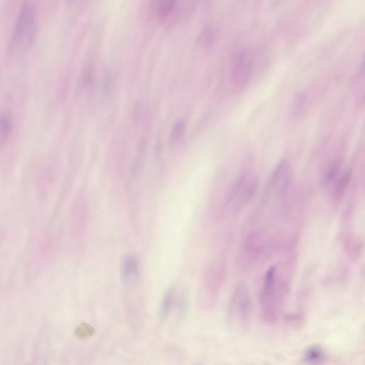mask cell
<instances>
[{
    "instance_id": "obj_1",
    "label": "cell",
    "mask_w": 365,
    "mask_h": 365,
    "mask_svg": "<svg viewBox=\"0 0 365 365\" xmlns=\"http://www.w3.org/2000/svg\"><path fill=\"white\" fill-rule=\"evenodd\" d=\"M288 282L277 265L266 271L259 292V305L263 319L274 322L279 314L287 292Z\"/></svg>"
},
{
    "instance_id": "obj_2",
    "label": "cell",
    "mask_w": 365,
    "mask_h": 365,
    "mask_svg": "<svg viewBox=\"0 0 365 365\" xmlns=\"http://www.w3.org/2000/svg\"><path fill=\"white\" fill-rule=\"evenodd\" d=\"M252 311L253 303L250 289L245 282H238L232 292L227 305V324L235 331L246 330L250 324Z\"/></svg>"
},
{
    "instance_id": "obj_3",
    "label": "cell",
    "mask_w": 365,
    "mask_h": 365,
    "mask_svg": "<svg viewBox=\"0 0 365 365\" xmlns=\"http://www.w3.org/2000/svg\"><path fill=\"white\" fill-rule=\"evenodd\" d=\"M259 187L257 176L251 172L242 175L227 197L225 210L233 215L240 212L253 199Z\"/></svg>"
},
{
    "instance_id": "obj_4",
    "label": "cell",
    "mask_w": 365,
    "mask_h": 365,
    "mask_svg": "<svg viewBox=\"0 0 365 365\" xmlns=\"http://www.w3.org/2000/svg\"><path fill=\"white\" fill-rule=\"evenodd\" d=\"M36 17L34 4L31 1H25L19 9L15 22L11 38L12 46H29L35 34Z\"/></svg>"
},
{
    "instance_id": "obj_5",
    "label": "cell",
    "mask_w": 365,
    "mask_h": 365,
    "mask_svg": "<svg viewBox=\"0 0 365 365\" xmlns=\"http://www.w3.org/2000/svg\"><path fill=\"white\" fill-rule=\"evenodd\" d=\"M265 237L259 231H252L242 240L237 255L236 264L240 270L250 269L263 253Z\"/></svg>"
},
{
    "instance_id": "obj_6",
    "label": "cell",
    "mask_w": 365,
    "mask_h": 365,
    "mask_svg": "<svg viewBox=\"0 0 365 365\" xmlns=\"http://www.w3.org/2000/svg\"><path fill=\"white\" fill-rule=\"evenodd\" d=\"M258 51L250 47L242 51L233 60L231 66V82L237 90L244 88L254 71Z\"/></svg>"
},
{
    "instance_id": "obj_7",
    "label": "cell",
    "mask_w": 365,
    "mask_h": 365,
    "mask_svg": "<svg viewBox=\"0 0 365 365\" xmlns=\"http://www.w3.org/2000/svg\"><path fill=\"white\" fill-rule=\"evenodd\" d=\"M291 181V169L286 160H281L275 167L269 182V191L277 195L285 192Z\"/></svg>"
},
{
    "instance_id": "obj_8",
    "label": "cell",
    "mask_w": 365,
    "mask_h": 365,
    "mask_svg": "<svg viewBox=\"0 0 365 365\" xmlns=\"http://www.w3.org/2000/svg\"><path fill=\"white\" fill-rule=\"evenodd\" d=\"M351 178V170L346 168L341 172L331 185V197L334 201H339L345 195Z\"/></svg>"
},
{
    "instance_id": "obj_9",
    "label": "cell",
    "mask_w": 365,
    "mask_h": 365,
    "mask_svg": "<svg viewBox=\"0 0 365 365\" xmlns=\"http://www.w3.org/2000/svg\"><path fill=\"white\" fill-rule=\"evenodd\" d=\"M178 0H152L151 8L160 20H165L173 13Z\"/></svg>"
},
{
    "instance_id": "obj_10",
    "label": "cell",
    "mask_w": 365,
    "mask_h": 365,
    "mask_svg": "<svg viewBox=\"0 0 365 365\" xmlns=\"http://www.w3.org/2000/svg\"><path fill=\"white\" fill-rule=\"evenodd\" d=\"M327 357L325 349L319 344L309 346L303 354V360L308 364H321Z\"/></svg>"
},
{
    "instance_id": "obj_11",
    "label": "cell",
    "mask_w": 365,
    "mask_h": 365,
    "mask_svg": "<svg viewBox=\"0 0 365 365\" xmlns=\"http://www.w3.org/2000/svg\"><path fill=\"white\" fill-rule=\"evenodd\" d=\"M12 128V114L6 110L0 111V143H4L9 138Z\"/></svg>"
},
{
    "instance_id": "obj_12",
    "label": "cell",
    "mask_w": 365,
    "mask_h": 365,
    "mask_svg": "<svg viewBox=\"0 0 365 365\" xmlns=\"http://www.w3.org/2000/svg\"><path fill=\"white\" fill-rule=\"evenodd\" d=\"M341 173V162L335 160L326 169L323 178L322 185L325 188H330Z\"/></svg>"
},
{
    "instance_id": "obj_13",
    "label": "cell",
    "mask_w": 365,
    "mask_h": 365,
    "mask_svg": "<svg viewBox=\"0 0 365 365\" xmlns=\"http://www.w3.org/2000/svg\"><path fill=\"white\" fill-rule=\"evenodd\" d=\"M138 263L137 259L132 255L124 257L121 263V272L124 277H132L138 274Z\"/></svg>"
},
{
    "instance_id": "obj_14",
    "label": "cell",
    "mask_w": 365,
    "mask_h": 365,
    "mask_svg": "<svg viewBox=\"0 0 365 365\" xmlns=\"http://www.w3.org/2000/svg\"><path fill=\"white\" fill-rule=\"evenodd\" d=\"M216 35L215 29L210 25H207L201 30L197 38V43L203 47H209L215 41Z\"/></svg>"
},
{
    "instance_id": "obj_15",
    "label": "cell",
    "mask_w": 365,
    "mask_h": 365,
    "mask_svg": "<svg viewBox=\"0 0 365 365\" xmlns=\"http://www.w3.org/2000/svg\"><path fill=\"white\" fill-rule=\"evenodd\" d=\"M173 301V289H168L164 294L160 307V314L162 318H165L170 309Z\"/></svg>"
},
{
    "instance_id": "obj_16",
    "label": "cell",
    "mask_w": 365,
    "mask_h": 365,
    "mask_svg": "<svg viewBox=\"0 0 365 365\" xmlns=\"http://www.w3.org/2000/svg\"><path fill=\"white\" fill-rule=\"evenodd\" d=\"M93 332V329L88 324L83 323L76 329V335L81 339L90 336Z\"/></svg>"
},
{
    "instance_id": "obj_17",
    "label": "cell",
    "mask_w": 365,
    "mask_h": 365,
    "mask_svg": "<svg viewBox=\"0 0 365 365\" xmlns=\"http://www.w3.org/2000/svg\"><path fill=\"white\" fill-rule=\"evenodd\" d=\"M184 128L185 124L182 121L179 120L178 122H177L173 126V128L171 132V140H175L179 138L184 131Z\"/></svg>"
}]
</instances>
